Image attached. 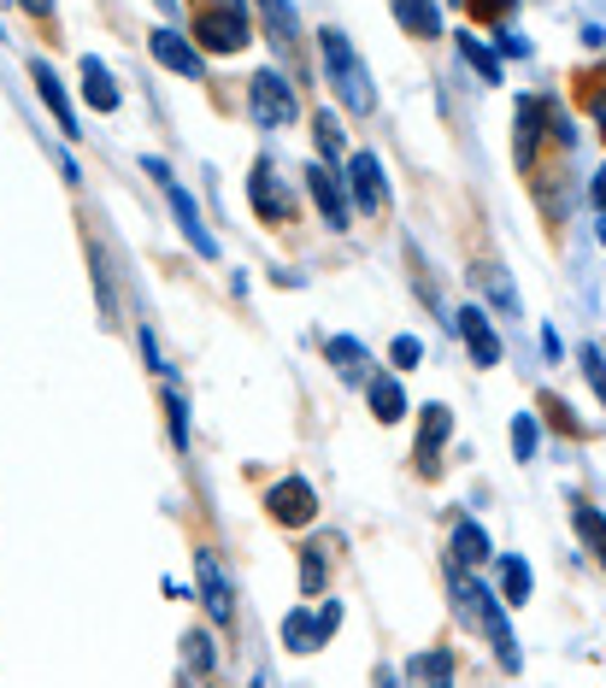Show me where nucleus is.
Returning a JSON list of instances; mask_svg holds the SVG:
<instances>
[{
	"instance_id": "nucleus-2",
	"label": "nucleus",
	"mask_w": 606,
	"mask_h": 688,
	"mask_svg": "<svg viewBox=\"0 0 606 688\" xmlns=\"http://www.w3.org/2000/svg\"><path fill=\"white\" fill-rule=\"evenodd\" d=\"M454 600H459V618L488 636V648L500 653V665L518 671V641H512V629H507V612H500L507 600H495L483 582H466V577H454Z\"/></svg>"
},
{
	"instance_id": "nucleus-3",
	"label": "nucleus",
	"mask_w": 606,
	"mask_h": 688,
	"mask_svg": "<svg viewBox=\"0 0 606 688\" xmlns=\"http://www.w3.org/2000/svg\"><path fill=\"white\" fill-rule=\"evenodd\" d=\"M195 48H207V53H236V48H248V12L236 7V0H219V7H200V19H195Z\"/></svg>"
},
{
	"instance_id": "nucleus-14",
	"label": "nucleus",
	"mask_w": 606,
	"mask_h": 688,
	"mask_svg": "<svg viewBox=\"0 0 606 688\" xmlns=\"http://www.w3.org/2000/svg\"><path fill=\"white\" fill-rule=\"evenodd\" d=\"M248 188H253V212L265 218V224H288V195L277 188V171H271L265 159H259V165H253Z\"/></svg>"
},
{
	"instance_id": "nucleus-28",
	"label": "nucleus",
	"mask_w": 606,
	"mask_h": 688,
	"mask_svg": "<svg viewBox=\"0 0 606 688\" xmlns=\"http://www.w3.org/2000/svg\"><path fill=\"white\" fill-rule=\"evenodd\" d=\"M536 442H542L536 418H530V413H518V418H512V453H518V459H536Z\"/></svg>"
},
{
	"instance_id": "nucleus-7",
	"label": "nucleus",
	"mask_w": 606,
	"mask_h": 688,
	"mask_svg": "<svg viewBox=\"0 0 606 688\" xmlns=\"http://www.w3.org/2000/svg\"><path fill=\"white\" fill-rule=\"evenodd\" d=\"M348 188H354V200H359L366 212L388 207V177H383V159H378V153H354V159H348Z\"/></svg>"
},
{
	"instance_id": "nucleus-15",
	"label": "nucleus",
	"mask_w": 606,
	"mask_h": 688,
	"mask_svg": "<svg viewBox=\"0 0 606 688\" xmlns=\"http://www.w3.org/2000/svg\"><path fill=\"white\" fill-rule=\"evenodd\" d=\"M447 435H454V413H447V406H424V423H418V465H424V471H436Z\"/></svg>"
},
{
	"instance_id": "nucleus-35",
	"label": "nucleus",
	"mask_w": 606,
	"mask_h": 688,
	"mask_svg": "<svg viewBox=\"0 0 606 688\" xmlns=\"http://www.w3.org/2000/svg\"><path fill=\"white\" fill-rule=\"evenodd\" d=\"M336 624H342V606H336V600H324V606H319V629H324V636H336Z\"/></svg>"
},
{
	"instance_id": "nucleus-26",
	"label": "nucleus",
	"mask_w": 606,
	"mask_h": 688,
	"mask_svg": "<svg viewBox=\"0 0 606 688\" xmlns=\"http://www.w3.org/2000/svg\"><path fill=\"white\" fill-rule=\"evenodd\" d=\"M500 589H507V606H524V600H530V565L524 560H507V565H500Z\"/></svg>"
},
{
	"instance_id": "nucleus-30",
	"label": "nucleus",
	"mask_w": 606,
	"mask_h": 688,
	"mask_svg": "<svg viewBox=\"0 0 606 688\" xmlns=\"http://www.w3.org/2000/svg\"><path fill=\"white\" fill-rule=\"evenodd\" d=\"M324 553L330 548H307V553H300V589H307V594L324 589Z\"/></svg>"
},
{
	"instance_id": "nucleus-20",
	"label": "nucleus",
	"mask_w": 606,
	"mask_h": 688,
	"mask_svg": "<svg viewBox=\"0 0 606 688\" xmlns=\"http://www.w3.org/2000/svg\"><path fill=\"white\" fill-rule=\"evenodd\" d=\"M488 560V530L483 524H459L454 530V565H483Z\"/></svg>"
},
{
	"instance_id": "nucleus-33",
	"label": "nucleus",
	"mask_w": 606,
	"mask_h": 688,
	"mask_svg": "<svg viewBox=\"0 0 606 688\" xmlns=\"http://www.w3.org/2000/svg\"><path fill=\"white\" fill-rule=\"evenodd\" d=\"M165 413H171V442L189 447V418H183V394H165Z\"/></svg>"
},
{
	"instance_id": "nucleus-8",
	"label": "nucleus",
	"mask_w": 606,
	"mask_h": 688,
	"mask_svg": "<svg viewBox=\"0 0 606 688\" xmlns=\"http://www.w3.org/2000/svg\"><path fill=\"white\" fill-rule=\"evenodd\" d=\"M148 48H153V60H160L165 71H177V77H189V83H200V71H207L200 48H195V41H183L177 30H153Z\"/></svg>"
},
{
	"instance_id": "nucleus-25",
	"label": "nucleus",
	"mask_w": 606,
	"mask_h": 688,
	"mask_svg": "<svg viewBox=\"0 0 606 688\" xmlns=\"http://www.w3.org/2000/svg\"><path fill=\"white\" fill-rule=\"evenodd\" d=\"M407 677L412 683H447V677H454V659H447V653H418L407 665Z\"/></svg>"
},
{
	"instance_id": "nucleus-18",
	"label": "nucleus",
	"mask_w": 606,
	"mask_h": 688,
	"mask_svg": "<svg viewBox=\"0 0 606 688\" xmlns=\"http://www.w3.org/2000/svg\"><path fill=\"white\" fill-rule=\"evenodd\" d=\"M283 641H288V653H319L324 629H319V618H307V612H288V618H283Z\"/></svg>"
},
{
	"instance_id": "nucleus-37",
	"label": "nucleus",
	"mask_w": 606,
	"mask_h": 688,
	"mask_svg": "<svg viewBox=\"0 0 606 688\" xmlns=\"http://www.w3.org/2000/svg\"><path fill=\"white\" fill-rule=\"evenodd\" d=\"M589 200H595V207L606 212V171H595V188H589Z\"/></svg>"
},
{
	"instance_id": "nucleus-5",
	"label": "nucleus",
	"mask_w": 606,
	"mask_h": 688,
	"mask_svg": "<svg viewBox=\"0 0 606 688\" xmlns=\"http://www.w3.org/2000/svg\"><path fill=\"white\" fill-rule=\"evenodd\" d=\"M195 577H200V600H207L212 624H236V594H230V582H224L219 553L200 548V553H195Z\"/></svg>"
},
{
	"instance_id": "nucleus-27",
	"label": "nucleus",
	"mask_w": 606,
	"mask_h": 688,
	"mask_svg": "<svg viewBox=\"0 0 606 688\" xmlns=\"http://www.w3.org/2000/svg\"><path fill=\"white\" fill-rule=\"evenodd\" d=\"M312 136H319V148L330 153V159H336L342 153V119H336V112H312Z\"/></svg>"
},
{
	"instance_id": "nucleus-34",
	"label": "nucleus",
	"mask_w": 606,
	"mask_h": 688,
	"mask_svg": "<svg viewBox=\"0 0 606 688\" xmlns=\"http://www.w3.org/2000/svg\"><path fill=\"white\" fill-rule=\"evenodd\" d=\"M466 7H471V19L495 24V19H507V12H512V0H466Z\"/></svg>"
},
{
	"instance_id": "nucleus-24",
	"label": "nucleus",
	"mask_w": 606,
	"mask_h": 688,
	"mask_svg": "<svg viewBox=\"0 0 606 688\" xmlns=\"http://www.w3.org/2000/svg\"><path fill=\"white\" fill-rule=\"evenodd\" d=\"M324 354H330V365H336L342 377H359V371H366V347L348 342V335H330V347H324Z\"/></svg>"
},
{
	"instance_id": "nucleus-9",
	"label": "nucleus",
	"mask_w": 606,
	"mask_h": 688,
	"mask_svg": "<svg viewBox=\"0 0 606 688\" xmlns=\"http://www.w3.org/2000/svg\"><path fill=\"white\" fill-rule=\"evenodd\" d=\"M307 188H312V200H319L324 224H330V230H348V188H342L336 171H330V165H312V171H307Z\"/></svg>"
},
{
	"instance_id": "nucleus-19",
	"label": "nucleus",
	"mask_w": 606,
	"mask_h": 688,
	"mask_svg": "<svg viewBox=\"0 0 606 688\" xmlns=\"http://www.w3.org/2000/svg\"><path fill=\"white\" fill-rule=\"evenodd\" d=\"M395 12H400V24H407L412 36H442V19H436V0H395Z\"/></svg>"
},
{
	"instance_id": "nucleus-17",
	"label": "nucleus",
	"mask_w": 606,
	"mask_h": 688,
	"mask_svg": "<svg viewBox=\"0 0 606 688\" xmlns=\"http://www.w3.org/2000/svg\"><path fill=\"white\" fill-rule=\"evenodd\" d=\"M366 394H371V413H378V423H400V418H407V394H400L395 377H371Z\"/></svg>"
},
{
	"instance_id": "nucleus-11",
	"label": "nucleus",
	"mask_w": 606,
	"mask_h": 688,
	"mask_svg": "<svg viewBox=\"0 0 606 688\" xmlns=\"http://www.w3.org/2000/svg\"><path fill=\"white\" fill-rule=\"evenodd\" d=\"M459 335H466V347H471V365H500V335L488 324L483 306H466V312H459Z\"/></svg>"
},
{
	"instance_id": "nucleus-12",
	"label": "nucleus",
	"mask_w": 606,
	"mask_h": 688,
	"mask_svg": "<svg viewBox=\"0 0 606 688\" xmlns=\"http://www.w3.org/2000/svg\"><path fill=\"white\" fill-rule=\"evenodd\" d=\"M30 77H36V95H41V107L53 112V124H60L65 136H83V130H77V112H71V100H65V83L53 77V65H48V60H36V65H30Z\"/></svg>"
},
{
	"instance_id": "nucleus-1",
	"label": "nucleus",
	"mask_w": 606,
	"mask_h": 688,
	"mask_svg": "<svg viewBox=\"0 0 606 688\" xmlns=\"http://www.w3.org/2000/svg\"><path fill=\"white\" fill-rule=\"evenodd\" d=\"M319 53H324V71H330V89L342 95V107L348 112H378V95H371V77H366V65H359V53H354V41L336 30V24H324L319 30Z\"/></svg>"
},
{
	"instance_id": "nucleus-29",
	"label": "nucleus",
	"mask_w": 606,
	"mask_h": 688,
	"mask_svg": "<svg viewBox=\"0 0 606 688\" xmlns=\"http://www.w3.org/2000/svg\"><path fill=\"white\" fill-rule=\"evenodd\" d=\"M183 659H189V671H195V677H207V671H212V636L189 629V641H183Z\"/></svg>"
},
{
	"instance_id": "nucleus-36",
	"label": "nucleus",
	"mask_w": 606,
	"mask_h": 688,
	"mask_svg": "<svg viewBox=\"0 0 606 688\" xmlns=\"http://www.w3.org/2000/svg\"><path fill=\"white\" fill-rule=\"evenodd\" d=\"M18 7L30 12V19H48V12H53V0H18Z\"/></svg>"
},
{
	"instance_id": "nucleus-38",
	"label": "nucleus",
	"mask_w": 606,
	"mask_h": 688,
	"mask_svg": "<svg viewBox=\"0 0 606 688\" xmlns=\"http://www.w3.org/2000/svg\"><path fill=\"white\" fill-rule=\"evenodd\" d=\"M595 119H601V124H606V95H601V100H595Z\"/></svg>"
},
{
	"instance_id": "nucleus-22",
	"label": "nucleus",
	"mask_w": 606,
	"mask_h": 688,
	"mask_svg": "<svg viewBox=\"0 0 606 688\" xmlns=\"http://www.w3.org/2000/svg\"><path fill=\"white\" fill-rule=\"evenodd\" d=\"M571 524H577V536L589 541V553L606 565V518H601V512L595 506H571Z\"/></svg>"
},
{
	"instance_id": "nucleus-23",
	"label": "nucleus",
	"mask_w": 606,
	"mask_h": 688,
	"mask_svg": "<svg viewBox=\"0 0 606 688\" xmlns=\"http://www.w3.org/2000/svg\"><path fill=\"white\" fill-rule=\"evenodd\" d=\"M459 53H466V65H478V77H483V83H500V53H488L471 30L459 36Z\"/></svg>"
},
{
	"instance_id": "nucleus-40",
	"label": "nucleus",
	"mask_w": 606,
	"mask_h": 688,
	"mask_svg": "<svg viewBox=\"0 0 606 688\" xmlns=\"http://www.w3.org/2000/svg\"><path fill=\"white\" fill-rule=\"evenodd\" d=\"M153 7H165V12H171V7H177V0H153Z\"/></svg>"
},
{
	"instance_id": "nucleus-31",
	"label": "nucleus",
	"mask_w": 606,
	"mask_h": 688,
	"mask_svg": "<svg viewBox=\"0 0 606 688\" xmlns=\"http://www.w3.org/2000/svg\"><path fill=\"white\" fill-rule=\"evenodd\" d=\"M583 377H589V389H595L601 406H606V359H601V347H583Z\"/></svg>"
},
{
	"instance_id": "nucleus-39",
	"label": "nucleus",
	"mask_w": 606,
	"mask_h": 688,
	"mask_svg": "<svg viewBox=\"0 0 606 688\" xmlns=\"http://www.w3.org/2000/svg\"><path fill=\"white\" fill-rule=\"evenodd\" d=\"M601 247H606V212H601Z\"/></svg>"
},
{
	"instance_id": "nucleus-32",
	"label": "nucleus",
	"mask_w": 606,
	"mask_h": 688,
	"mask_svg": "<svg viewBox=\"0 0 606 688\" xmlns=\"http://www.w3.org/2000/svg\"><path fill=\"white\" fill-rule=\"evenodd\" d=\"M388 359H395L400 371H407V365H418V359H424V342H418V335H395V347H388Z\"/></svg>"
},
{
	"instance_id": "nucleus-6",
	"label": "nucleus",
	"mask_w": 606,
	"mask_h": 688,
	"mask_svg": "<svg viewBox=\"0 0 606 688\" xmlns=\"http://www.w3.org/2000/svg\"><path fill=\"white\" fill-rule=\"evenodd\" d=\"M265 506H271V518H277V524H288V530H300V524H312V518H319V494H312L300 477L277 482V489L265 494Z\"/></svg>"
},
{
	"instance_id": "nucleus-4",
	"label": "nucleus",
	"mask_w": 606,
	"mask_h": 688,
	"mask_svg": "<svg viewBox=\"0 0 606 688\" xmlns=\"http://www.w3.org/2000/svg\"><path fill=\"white\" fill-rule=\"evenodd\" d=\"M248 112H253V124L283 130L288 119H295V89H288L277 71H259V77L248 83Z\"/></svg>"
},
{
	"instance_id": "nucleus-21",
	"label": "nucleus",
	"mask_w": 606,
	"mask_h": 688,
	"mask_svg": "<svg viewBox=\"0 0 606 688\" xmlns=\"http://www.w3.org/2000/svg\"><path fill=\"white\" fill-rule=\"evenodd\" d=\"M259 12H265L271 41H277V48H288V41L300 36V19H295V7H288V0H259Z\"/></svg>"
},
{
	"instance_id": "nucleus-13",
	"label": "nucleus",
	"mask_w": 606,
	"mask_h": 688,
	"mask_svg": "<svg viewBox=\"0 0 606 688\" xmlns=\"http://www.w3.org/2000/svg\"><path fill=\"white\" fill-rule=\"evenodd\" d=\"M160 183H165V195H171V212H177V224H183V236H189V247H195V254H200V259H212V254H219V242H212V236H207V224H200L195 200H189V195H183V188H177V183H171V171H165V177H160Z\"/></svg>"
},
{
	"instance_id": "nucleus-16",
	"label": "nucleus",
	"mask_w": 606,
	"mask_h": 688,
	"mask_svg": "<svg viewBox=\"0 0 606 688\" xmlns=\"http://www.w3.org/2000/svg\"><path fill=\"white\" fill-rule=\"evenodd\" d=\"M83 100H89L95 112H119V83H112V71L100 60H83Z\"/></svg>"
},
{
	"instance_id": "nucleus-10",
	"label": "nucleus",
	"mask_w": 606,
	"mask_h": 688,
	"mask_svg": "<svg viewBox=\"0 0 606 688\" xmlns=\"http://www.w3.org/2000/svg\"><path fill=\"white\" fill-rule=\"evenodd\" d=\"M554 119V107H547L542 95H524L518 100V119H512V148H518V165H530V159H536V142H542V124Z\"/></svg>"
}]
</instances>
